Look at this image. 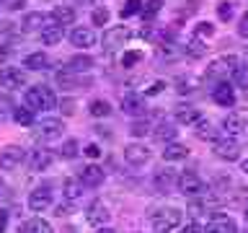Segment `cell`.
Wrapping results in <instances>:
<instances>
[{
	"label": "cell",
	"instance_id": "cell-1",
	"mask_svg": "<svg viewBox=\"0 0 248 233\" xmlns=\"http://www.w3.org/2000/svg\"><path fill=\"white\" fill-rule=\"evenodd\" d=\"M23 101H26V106L34 109V112H49V109L57 106V96H54V91L46 88V85H31V88H26Z\"/></svg>",
	"mask_w": 248,
	"mask_h": 233
},
{
	"label": "cell",
	"instance_id": "cell-2",
	"mask_svg": "<svg viewBox=\"0 0 248 233\" xmlns=\"http://www.w3.org/2000/svg\"><path fill=\"white\" fill-rule=\"evenodd\" d=\"M184 220V213L178 207H160L155 210L153 217H150V225L155 233H170L173 228H178Z\"/></svg>",
	"mask_w": 248,
	"mask_h": 233
},
{
	"label": "cell",
	"instance_id": "cell-3",
	"mask_svg": "<svg viewBox=\"0 0 248 233\" xmlns=\"http://www.w3.org/2000/svg\"><path fill=\"white\" fill-rule=\"evenodd\" d=\"M178 192L186 197H202V194H207V186L194 171H181L178 174Z\"/></svg>",
	"mask_w": 248,
	"mask_h": 233
},
{
	"label": "cell",
	"instance_id": "cell-4",
	"mask_svg": "<svg viewBox=\"0 0 248 233\" xmlns=\"http://www.w3.org/2000/svg\"><path fill=\"white\" fill-rule=\"evenodd\" d=\"M240 65V60L235 57V54H225V57H217L215 62H209L207 73L204 78H209V81H215V78H222V75H232V70H235Z\"/></svg>",
	"mask_w": 248,
	"mask_h": 233
},
{
	"label": "cell",
	"instance_id": "cell-5",
	"mask_svg": "<svg viewBox=\"0 0 248 233\" xmlns=\"http://www.w3.org/2000/svg\"><path fill=\"white\" fill-rule=\"evenodd\" d=\"M26 161V150L21 145H5L0 150V171H13Z\"/></svg>",
	"mask_w": 248,
	"mask_h": 233
},
{
	"label": "cell",
	"instance_id": "cell-6",
	"mask_svg": "<svg viewBox=\"0 0 248 233\" xmlns=\"http://www.w3.org/2000/svg\"><path fill=\"white\" fill-rule=\"evenodd\" d=\"M132 36V31L127 26H114V29H108L104 39H101V44H104V50L106 52H114V50H119V47L127 42V39Z\"/></svg>",
	"mask_w": 248,
	"mask_h": 233
},
{
	"label": "cell",
	"instance_id": "cell-7",
	"mask_svg": "<svg viewBox=\"0 0 248 233\" xmlns=\"http://www.w3.org/2000/svg\"><path fill=\"white\" fill-rule=\"evenodd\" d=\"M124 161H127L129 166H145V163L150 161V148L142 145V143H129L124 148Z\"/></svg>",
	"mask_w": 248,
	"mask_h": 233
},
{
	"label": "cell",
	"instance_id": "cell-8",
	"mask_svg": "<svg viewBox=\"0 0 248 233\" xmlns=\"http://www.w3.org/2000/svg\"><path fill=\"white\" fill-rule=\"evenodd\" d=\"M78 179H80L83 186H88V189H96V186L104 184L106 174H104V168H101V166H96V163H88V166L80 168V176H78Z\"/></svg>",
	"mask_w": 248,
	"mask_h": 233
},
{
	"label": "cell",
	"instance_id": "cell-9",
	"mask_svg": "<svg viewBox=\"0 0 248 233\" xmlns=\"http://www.w3.org/2000/svg\"><path fill=\"white\" fill-rule=\"evenodd\" d=\"M29 207L34 210V213H44L46 207H52V189L49 186H36L34 192L29 194Z\"/></svg>",
	"mask_w": 248,
	"mask_h": 233
},
{
	"label": "cell",
	"instance_id": "cell-10",
	"mask_svg": "<svg viewBox=\"0 0 248 233\" xmlns=\"http://www.w3.org/2000/svg\"><path fill=\"white\" fill-rule=\"evenodd\" d=\"M0 85L3 88H23L26 85V73L21 67H3L0 70Z\"/></svg>",
	"mask_w": 248,
	"mask_h": 233
},
{
	"label": "cell",
	"instance_id": "cell-11",
	"mask_svg": "<svg viewBox=\"0 0 248 233\" xmlns=\"http://www.w3.org/2000/svg\"><path fill=\"white\" fill-rule=\"evenodd\" d=\"M70 44L73 47H80V50H88V47L96 44V31L91 26H75L70 31Z\"/></svg>",
	"mask_w": 248,
	"mask_h": 233
},
{
	"label": "cell",
	"instance_id": "cell-12",
	"mask_svg": "<svg viewBox=\"0 0 248 233\" xmlns=\"http://www.w3.org/2000/svg\"><path fill=\"white\" fill-rule=\"evenodd\" d=\"M212 99H215L220 106L230 109L232 104H235V85L228 83V81H220V83L215 85V91H212Z\"/></svg>",
	"mask_w": 248,
	"mask_h": 233
},
{
	"label": "cell",
	"instance_id": "cell-13",
	"mask_svg": "<svg viewBox=\"0 0 248 233\" xmlns=\"http://www.w3.org/2000/svg\"><path fill=\"white\" fill-rule=\"evenodd\" d=\"M145 96L140 93H124L122 96V112L129 114V116H142L145 114Z\"/></svg>",
	"mask_w": 248,
	"mask_h": 233
},
{
	"label": "cell",
	"instance_id": "cell-14",
	"mask_svg": "<svg viewBox=\"0 0 248 233\" xmlns=\"http://www.w3.org/2000/svg\"><path fill=\"white\" fill-rule=\"evenodd\" d=\"M85 217H88L91 225H101V228H104V225L111 220V213H108V207L104 205V202L96 200V202H91V205H88V213H85Z\"/></svg>",
	"mask_w": 248,
	"mask_h": 233
},
{
	"label": "cell",
	"instance_id": "cell-15",
	"mask_svg": "<svg viewBox=\"0 0 248 233\" xmlns=\"http://www.w3.org/2000/svg\"><path fill=\"white\" fill-rule=\"evenodd\" d=\"M212 153L217 155V158H222V161H238L240 148H238V143L232 137H228V140H217L215 148H212Z\"/></svg>",
	"mask_w": 248,
	"mask_h": 233
},
{
	"label": "cell",
	"instance_id": "cell-16",
	"mask_svg": "<svg viewBox=\"0 0 248 233\" xmlns=\"http://www.w3.org/2000/svg\"><path fill=\"white\" fill-rule=\"evenodd\" d=\"M46 23H52V16H46L42 11H31L23 16V21H21V29L23 31H42Z\"/></svg>",
	"mask_w": 248,
	"mask_h": 233
},
{
	"label": "cell",
	"instance_id": "cell-17",
	"mask_svg": "<svg viewBox=\"0 0 248 233\" xmlns=\"http://www.w3.org/2000/svg\"><path fill=\"white\" fill-rule=\"evenodd\" d=\"M62 130H65V122L60 119V116H46V119L39 122V135L46 137V140H54L62 135Z\"/></svg>",
	"mask_w": 248,
	"mask_h": 233
},
{
	"label": "cell",
	"instance_id": "cell-18",
	"mask_svg": "<svg viewBox=\"0 0 248 233\" xmlns=\"http://www.w3.org/2000/svg\"><path fill=\"white\" fill-rule=\"evenodd\" d=\"M39 34H42V44L44 47H54V44L62 42V36H65V26H60V23L52 21V23H46Z\"/></svg>",
	"mask_w": 248,
	"mask_h": 233
},
{
	"label": "cell",
	"instance_id": "cell-19",
	"mask_svg": "<svg viewBox=\"0 0 248 233\" xmlns=\"http://www.w3.org/2000/svg\"><path fill=\"white\" fill-rule=\"evenodd\" d=\"M207 233H238V225L230 220L228 215H215L212 220L207 223Z\"/></svg>",
	"mask_w": 248,
	"mask_h": 233
},
{
	"label": "cell",
	"instance_id": "cell-20",
	"mask_svg": "<svg viewBox=\"0 0 248 233\" xmlns=\"http://www.w3.org/2000/svg\"><path fill=\"white\" fill-rule=\"evenodd\" d=\"M80 73H73V70H60L57 73V85L60 88H80V85H88V78H78Z\"/></svg>",
	"mask_w": 248,
	"mask_h": 233
},
{
	"label": "cell",
	"instance_id": "cell-21",
	"mask_svg": "<svg viewBox=\"0 0 248 233\" xmlns=\"http://www.w3.org/2000/svg\"><path fill=\"white\" fill-rule=\"evenodd\" d=\"M52 166V153L44 150V148H39V150H31L29 155V168L31 171H46Z\"/></svg>",
	"mask_w": 248,
	"mask_h": 233
},
{
	"label": "cell",
	"instance_id": "cell-22",
	"mask_svg": "<svg viewBox=\"0 0 248 233\" xmlns=\"http://www.w3.org/2000/svg\"><path fill=\"white\" fill-rule=\"evenodd\" d=\"M176 122L178 124H197L202 119V114H199V109L197 106H191V104H181V106H176Z\"/></svg>",
	"mask_w": 248,
	"mask_h": 233
},
{
	"label": "cell",
	"instance_id": "cell-23",
	"mask_svg": "<svg viewBox=\"0 0 248 233\" xmlns=\"http://www.w3.org/2000/svg\"><path fill=\"white\" fill-rule=\"evenodd\" d=\"M52 21L54 23H60V26H70V23H75V8L73 5H54L52 8Z\"/></svg>",
	"mask_w": 248,
	"mask_h": 233
},
{
	"label": "cell",
	"instance_id": "cell-24",
	"mask_svg": "<svg viewBox=\"0 0 248 233\" xmlns=\"http://www.w3.org/2000/svg\"><path fill=\"white\" fill-rule=\"evenodd\" d=\"M153 184H155V189H158V192L168 194L170 189H176V186H178V176L168 174V171H158V174L153 176Z\"/></svg>",
	"mask_w": 248,
	"mask_h": 233
},
{
	"label": "cell",
	"instance_id": "cell-25",
	"mask_svg": "<svg viewBox=\"0 0 248 233\" xmlns=\"http://www.w3.org/2000/svg\"><path fill=\"white\" fill-rule=\"evenodd\" d=\"M194 135H197L199 140H207V143H217V127L209 119H199L197 124H194Z\"/></svg>",
	"mask_w": 248,
	"mask_h": 233
},
{
	"label": "cell",
	"instance_id": "cell-26",
	"mask_svg": "<svg viewBox=\"0 0 248 233\" xmlns=\"http://www.w3.org/2000/svg\"><path fill=\"white\" fill-rule=\"evenodd\" d=\"M189 158V148L184 143H168L166 150H163V161L168 163H176V161H186Z\"/></svg>",
	"mask_w": 248,
	"mask_h": 233
},
{
	"label": "cell",
	"instance_id": "cell-27",
	"mask_svg": "<svg viewBox=\"0 0 248 233\" xmlns=\"http://www.w3.org/2000/svg\"><path fill=\"white\" fill-rule=\"evenodd\" d=\"M222 127H225V132H228L230 137L240 135V130L246 127V114H238V112L228 114V116H225V122H222Z\"/></svg>",
	"mask_w": 248,
	"mask_h": 233
},
{
	"label": "cell",
	"instance_id": "cell-28",
	"mask_svg": "<svg viewBox=\"0 0 248 233\" xmlns=\"http://www.w3.org/2000/svg\"><path fill=\"white\" fill-rule=\"evenodd\" d=\"M62 194H65L67 202H78L83 194V184L80 179H65V184H62Z\"/></svg>",
	"mask_w": 248,
	"mask_h": 233
},
{
	"label": "cell",
	"instance_id": "cell-29",
	"mask_svg": "<svg viewBox=\"0 0 248 233\" xmlns=\"http://www.w3.org/2000/svg\"><path fill=\"white\" fill-rule=\"evenodd\" d=\"M23 67L29 70H44L49 67V57H46V52H31L23 57Z\"/></svg>",
	"mask_w": 248,
	"mask_h": 233
},
{
	"label": "cell",
	"instance_id": "cell-30",
	"mask_svg": "<svg viewBox=\"0 0 248 233\" xmlns=\"http://www.w3.org/2000/svg\"><path fill=\"white\" fill-rule=\"evenodd\" d=\"M18 233H52V225L44 220V217H31L21 225Z\"/></svg>",
	"mask_w": 248,
	"mask_h": 233
},
{
	"label": "cell",
	"instance_id": "cell-31",
	"mask_svg": "<svg viewBox=\"0 0 248 233\" xmlns=\"http://www.w3.org/2000/svg\"><path fill=\"white\" fill-rule=\"evenodd\" d=\"M91 67H93L91 54H75V57H70V62H67V70H73V73H88Z\"/></svg>",
	"mask_w": 248,
	"mask_h": 233
},
{
	"label": "cell",
	"instance_id": "cell-32",
	"mask_svg": "<svg viewBox=\"0 0 248 233\" xmlns=\"http://www.w3.org/2000/svg\"><path fill=\"white\" fill-rule=\"evenodd\" d=\"M155 140H160V143H173L176 135H178V130H176V124H170V122H163L155 127Z\"/></svg>",
	"mask_w": 248,
	"mask_h": 233
},
{
	"label": "cell",
	"instance_id": "cell-33",
	"mask_svg": "<svg viewBox=\"0 0 248 233\" xmlns=\"http://www.w3.org/2000/svg\"><path fill=\"white\" fill-rule=\"evenodd\" d=\"M197 85H199V81L194 75H181L176 81V93H181V96H189V93H194L197 91Z\"/></svg>",
	"mask_w": 248,
	"mask_h": 233
},
{
	"label": "cell",
	"instance_id": "cell-34",
	"mask_svg": "<svg viewBox=\"0 0 248 233\" xmlns=\"http://www.w3.org/2000/svg\"><path fill=\"white\" fill-rule=\"evenodd\" d=\"M34 109H29V106H18V109H13V119L23 124V127H31L34 124Z\"/></svg>",
	"mask_w": 248,
	"mask_h": 233
},
{
	"label": "cell",
	"instance_id": "cell-35",
	"mask_svg": "<svg viewBox=\"0 0 248 233\" xmlns=\"http://www.w3.org/2000/svg\"><path fill=\"white\" fill-rule=\"evenodd\" d=\"M88 112H91V116H108L111 114V104H108L106 99H96V101H91V106H88Z\"/></svg>",
	"mask_w": 248,
	"mask_h": 233
},
{
	"label": "cell",
	"instance_id": "cell-36",
	"mask_svg": "<svg viewBox=\"0 0 248 233\" xmlns=\"http://www.w3.org/2000/svg\"><path fill=\"white\" fill-rule=\"evenodd\" d=\"M160 8H163V0H147V3L142 5V13H140V16H142V18L150 23L155 16L160 13Z\"/></svg>",
	"mask_w": 248,
	"mask_h": 233
},
{
	"label": "cell",
	"instance_id": "cell-37",
	"mask_svg": "<svg viewBox=\"0 0 248 233\" xmlns=\"http://www.w3.org/2000/svg\"><path fill=\"white\" fill-rule=\"evenodd\" d=\"M207 50L209 47L202 42V39H189V44H186V54H189V57H202V54H207Z\"/></svg>",
	"mask_w": 248,
	"mask_h": 233
},
{
	"label": "cell",
	"instance_id": "cell-38",
	"mask_svg": "<svg viewBox=\"0 0 248 233\" xmlns=\"http://www.w3.org/2000/svg\"><path fill=\"white\" fill-rule=\"evenodd\" d=\"M232 85H238V88H248V65H240L232 70Z\"/></svg>",
	"mask_w": 248,
	"mask_h": 233
},
{
	"label": "cell",
	"instance_id": "cell-39",
	"mask_svg": "<svg viewBox=\"0 0 248 233\" xmlns=\"http://www.w3.org/2000/svg\"><path fill=\"white\" fill-rule=\"evenodd\" d=\"M150 122L147 119H137V122H132V127H129V135L132 137H145V135H150Z\"/></svg>",
	"mask_w": 248,
	"mask_h": 233
},
{
	"label": "cell",
	"instance_id": "cell-40",
	"mask_svg": "<svg viewBox=\"0 0 248 233\" xmlns=\"http://www.w3.org/2000/svg\"><path fill=\"white\" fill-rule=\"evenodd\" d=\"M80 153V145H78V140H65L60 148V155L62 158H75V155Z\"/></svg>",
	"mask_w": 248,
	"mask_h": 233
},
{
	"label": "cell",
	"instance_id": "cell-41",
	"mask_svg": "<svg viewBox=\"0 0 248 233\" xmlns=\"http://www.w3.org/2000/svg\"><path fill=\"white\" fill-rule=\"evenodd\" d=\"M91 21H93V26H106V23H108V8H104V5L93 8Z\"/></svg>",
	"mask_w": 248,
	"mask_h": 233
},
{
	"label": "cell",
	"instance_id": "cell-42",
	"mask_svg": "<svg viewBox=\"0 0 248 233\" xmlns=\"http://www.w3.org/2000/svg\"><path fill=\"white\" fill-rule=\"evenodd\" d=\"M132 13H142V0H127L122 8V16L124 18H129Z\"/></svg>",
	"mask_w": 248,
	"mask_h": 233
},
{
	"label": "cell",
	"instance_id": "cell-43",
	"mask_svg": "<svg viewBox=\"0 0 248 233\" xmlns=\"http://www.w3.org/2000/svg\"><path fill=\"white\" fill-rule=\"evenodd\" d=\"M140 60H142V52H140V50H129V52L122 57V65H124V67H135Z\"/></svg>",
	"mask_w": 248,
	"mask_h": 233
},
{
	"label": "cell",
	"instance_id": "cell-44",
	"mask_svg": "<svg viewBox=\"0 0 248 233\" xmlns=\"http://www.w3.org/2000/svg\"><path fill=\"white\" fill-rule=\"evenodd\" d=\"M212 36L215 34V26H212V23H209V21H199L197 23V26H194V36Z\"/></svg>",
	"mask_w": 248,
	"mask_h": 233
},
{
	"label": "cell",
	"instance_id": "cell-45",
	"mask_svg": "<svg viewBox=\"0 0 248 233\" xmlns=\"http://www.w3.org/2000/svg\"><path fill=\"white\" fill-rule=\"evenodd\" d=\"M217 18H220V21H230L232 18V5L230 3H220V5H217Z\"/></svg>",
	"mask_w": 248,
	"mask_h": 233
},
{
	"label": "cell",
	"instance_id": "cell-46",
	"mask_svg": "<svg viewBox=\"0 0 248 233\" xmlns=\"http://www.w3.org/2000/svg\"><path fill=\"white\" fill-rule=\"evenodd\" d=\"M13 99L8 96V93H0V114H8V112H13Z\"/></svg>",
	"mask_w": 248,
	"mask_h": 233
},
{
	"label": "cell",
	"instance_id": "cell-47",
	"mask_svg": "<svg viewBox=\"0 0 248 233\" xmlns=\"http://www.w3.org/2000/svg\"><path fill=\"white\" fill-rule=\"evenodd\" d=\"M163 88H166V83H163V81H153L145 88V96H158V93H163Z\"/></svg>",
	"mask_w": 248,
	"mask_h": 233
},
{
	"label": "cell",
	"instance_id": "cell-48",
	"mask_svg": "<svg viewBox=\"0 0 248 233\" xmlns=\"http://www.w3.org/2000/svg\"><path fill=\"white\" fill-rule=\"evenodd\" d=\"M60 109H62V114H65V116H73L75 114V101L73 99H62L60 101Z\"/></svg>",
	"mask_w": 248,
	"mask_h": 233
},
{
	"label": "cell",
	"instance_id": "cell-49",
	"mask_svg": "<svg viewBox=\"0 0 248 233\" xmlns=\"http://www.w3.org/2000/svg\"><path fill=\"white\" fill-rule=\"evenodd\" d=\"M83 153L88 155V158H93V161H96V158H101V148H98L96 143H88V145L83 148Z\"/></svg>",
	"mask_w": 248,
	"mask_h": 233
},
{
	"label": "cell",
	"instance_id": "cell-50",
	"mask_svg": "<svg viewBox=\"0 0 248 233\" xmlns=\"http://www.w3.org/2000/svg\"><path fill=\"white\" fill-rule=\"evenodd\" d=\"M238 34L243 39H248V11L240 16V21H238Z\"/></svg>",
	"mask_w": 248,
	"mask_h": 233
},
{
	"label": "cell",
	"instance_id": "cell-51",
	"mask_svg": "<svg viewBox=\"0 0 248 233\" xmlns=\"http://www.w3.org/2000/svg\"><path fill=\"white\" fill-rule=\"evenodd\" d=\"M3 3V8H8V11H21L23 5H26V0H0Z\"/></svg>",
	"mask_w": 248,
	"mask_h": 233
},
{
	"label": "cell",
	"instance_id": "cell-52",
	"mask_svg": "<svg viewBox=\"0 0 248 233\" xmlns=\"http://www.w3.org/2000/svg\"><path fill=\"white\" fill-rule=\"evenodd\" d=\"M181 233H207V231L202 228V225H199L197 220H194V223H189V225H186V228H184Z\"/></svg>",
	"mask_w": 248,
	"mask_h": 233
},
{
	"label": "cell",
	"instance_id": "cell-53",
	"mask_svg": "<svg viewBox=\"0 0 248 233\" xmlns=\"http://www.w3.org/2000/svg\"><path fill=\"white\" fill-rule=\"evenodd\" d=\"M8 228V210H0V233H5Z\"/></svg>",
	"mask_w": 248,
	"mask_h": 233
},
{
	"label": "cell",
	"instance_id": "cell-54",
	"mask_svg": "<svg viewBox=\"0 0 248 233\" xmlns=\"http://www.w3.org/2000/svg\"><path fill=\"white\" fill-rule=\"evenodd\" d=\"M8 57H11V50H8L5 44H0V65H3V62H5Z\"/></svg>",
	"mask_w": 248,
	"mask_h": 233
},
{
	"label": "cell",
	"instance_id": "cell-55",
	"mask_svg": "<svg viewBox=\"0 0 248 233\" xmlns=\"http://www.w3.org/2000/svg\"><path fill=\"white\" fill-rule=\"evenodd\" d=\"M8 194H11V189H8V184H5V182H0V200H5Z\"/></svg>",
	"mask_w": 248,
	"mask_h": 233
},
{
	"label": "cell",
	"instance_id": "cell-56",
	"mask_svg": "<svg viewBox=\"0 0 248 233\" xmlns=\"http://www.w3.org/2000/svg\"><path fill=\"white\" fill-rule=\"evenodd\" d=\"M67 213H70V207H67V205H60V207H57V213H54V215H60V217H62V215H67Z\"/></svg>",
	"mask_w": 248,
	"mask_h": 233
},
{
	"label": "cell",
	"instance_id": "cell-57",
	"mask_svg": "<svg viewBox=\"0 0 248 233\" xmlns=\"http://www.w3.org/2000/svg\"><path fill=\"white\" fill-rule=\"evenodd\" d=\"M240 171H243V174H248V158H246L243 163H240Z\"/></svg>",
	"mask_w": 248,
	"mask_h": 233
},
{
	"label": "cell",
	"instance_id": "cell-58",
	"mask_svg": "<svg viewBox=\"0 0 248 233\" xmlns=\"http://www.w3.org/2000/svg\"><path fill=\"white\" fill-rule=\"evenodd\" d=\"M96 233H114V231H111V228H98Z\"/></svg>",
	"mask_w": 248,
	"mask_h": 233
},
{
	"label": "cell",
	"instance_id": "cell-59",
	"mask_svg": "<svg viewBox=\"0 0 248 233\" xmlns=\"http://www.w3.org/2000/svg\"><path fill=\"white\" fill-rule=\"evenodd\" d=\"M62 233H78L75 228H65V231H62Z\"/></svg>",
	"mask_w": 248,
	"mask_h": 233
},
{
	"label": "cell",
	"instance_id": "cell-60",
	"mask_svg": "<svg viewBox=\"0 0 248 233\" xmlns=\"http://www.w3.org/2000/svg\"><path fill=\"white\" fill-rule=\"evenodd\" d=\"M243 215H246V223H248V205H246V213Z\"/></svg>",
	"mask_w": 248,
	"mask_h": 233
},
{
	"label": "cell",
	"instance_id": "cell-61",
	"mask_svg": "<svg viewBox=\"0 0 248 233\" xmlns=\"http://www.w3.org/2000/svg\"><path fill=\"white\" fill-rule=\"evenodd\" d=\"M0 8H3V3H0Z\"/></svg>",
	"mask_w": 248,
	"mask_h": 233
}]
</instances>
